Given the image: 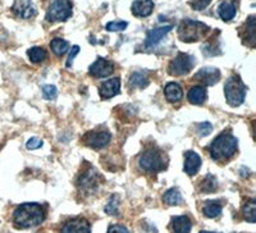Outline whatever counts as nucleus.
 Here are the masks:
<instances>
[{
	"mask_svg": "<svg viewBox=\"0 0 256 233\" xmlns=\"http://www.w3.org/2000/svg\"><path fill=\"white\" fill-rule=\"evenodd\" d=\"M45 219L44 209L35 202H26L16 209L13 220L20 228H31L41 224Z\"/></svg>",
	"mask_w": 256,
	"mask_h": 233,
	"instance_id": "f257e3e1",
	"label": "nucleus"
},
{
	"mask_svg": "<svg viewBox=\"0 0 256 233\" xmlns=\"http://www.w3.org/2000/svg\"><path fill=\"white\" fill-rule=\"evenodd\" d=\"M236 150L237 138L228 132L219 134L210 145V154L214 160L228 159L236 152Z\"/></svg>",
	"mask_w": 256,
	"mask_h": 233,
	"instance_id": "f03ea898",
	"label": "nucleus"
},
{
	"mask_svg": "<svg viewBox=\"0 0 256 233\" xmlns=\"http://www.w3.org/2000/svg\"><path fill=\"white\" fill-rule=\"evenodd\" d=\"M209 31V27L205 26L201 22H196L192 20H182V24H180L178 28V36H180V41L184 42H195L198 38L206 35Z\"/></svg>",
	"mask_w": 256,
	"mask_h": 233,
	"instance_id": "7ed1b4c3",
	"label": "nucleus"
},
{
	"mask_svg": "<svg viewBox=\"0 0 256 233\" xmlns=\"http://www.w3.org/2000/svg\"><path fill=\"white\" fill-rule=\"evenodd\" d=\"M224 95H226L228 104L232 105V106H238L244 102L246 86H244L240 77H230L227 84H226V86H224Z\"/></svg>",
	"mask_w": 256,
	"mask_h": 233,
	"instance_id": "20e7f679",
	"label": "nucleus"
},
{
	"mask_svg": "<svg viewBox=\"0 0 256 233\" xmlns=\"http://www.w3.org/2000/svg\"><path fill=\"white\" fill-rule=\"evenodd\" d=\"M138 166L142 168L144 170H148V172H160L166 169V155L162 154L156 150H148L145 152L138 159Z\"/></svg>",
	"mask_w": 256,
	"mask_h": 233,
	"instance_id": "39448f33",
	"label": "nucleus"
},
{
	"mask_svg": "<svg viewBox=\"0 0 256 233\" xmlns=\"http://www.w3.org/2000/svg\"><path fill=\"white\" fill-rule=\"evenodd\" d=\"M72 16V3L70 0H54L48 10L46 20L49 22L67 20Z\"/></svg>",
	"mask_w": 256,
	"mask_h": 233,
	"instance_id": "423d86ee",
	"label": "nucleus"
},
{
	"mask_svg": "<svg viewBox=\"0 0 256 233\" xmlns=\"http://www.w3.org/2000/svg\"><path fill=\"white\" fill-rule=\"evenodd\" d=\"M195 64V59L192 58L188 54H184V52H180L169 64V73L173 74V76H184L187 73H190V70L194 68Z\"/></svg>",
	"mask_w": 256,
	"mask_h": 233,
	"instance_id": "0eeeda50",
	"label": "nucleus"
},
{
	"mask_svg": "<svg viewBox=\"0 0 256 233\" xmlns=\"http://www.w3.org/2000/svg\"><path fill=\"white\" fill-rule=\"evenodd\" d=\"M84 144L92 149H102L106 146L110 141V134L109 132H90L84 136Z\"/></svg>",
	"mask_w": 256,
	"mask_h": 233,
	"instance_id": "6e6552de",
	"label": "nucleus"
},
{
	"mask_svg": "<svg viewBox=\"0 0 256 233\" xmlns=\"http://www.w3.org/2000/svg\"><path fill=\"white\" fill-rule=\"evenodd\" d=\"M113 70H114L113 63L108 62L106 59L99 58L95 63H92V64L90 66L88 72H90V74H92L94 77L100 78V77L110 76L112 73H113Z\"/></svg>",
	"mask_w": 256,
	"mask_h": 233,
	"instance_id": "1a4fd4ad",
	"label": "nucleus"
},
{
	"mask_svg": "<svg viewBox=\"0 0 256 233\" xmlns=\"http://www.w3.org/2000/svg\"><path fill=\"white\" fill-rule=\"evenodd\" d=\"M12 9L18 17L24 18V20L36 14V9L32 0H16Z\"/></svg>",
	"mask_w": 256,
	"mask_h": 233,
	"instance_id": "9d476101",
	"label": "nucleus"
},
{
	"mask_svg": "<svg viewBox=\"0 0 256 233\" xmlns=\"http://www.w3.org/2000/svg\"><path fill=\"white\" fill-rule=\"evenodd\" d=\"M196 78L202 82L205 86H212L220 80V72L212 67L202 68L196 73Z\"/></svg>",
	"mask_w": 256,
	"mask_h": 233,
	"instance_id": "9b49d317",
	"label": "nucleus"
},
{
	"mask_svg": "<svg viewBox=\"0 0 256 233\" xmlns=\"http://www.w3.org/2000/svg\"><path fill=\"white\" fill-rule=\"evenodd\" d=\"M90 224L88 220L78 218L67 222L62 228V233H90Z\"/></svg>",
	"mask_w": 256,
	"mask_h": 233,
	"instance_id": "f8f14e48",
	"label": "nucleus"
},
{
	"mask_svg": "<svg viewBox=\"0 0 256 233\" xmlns=\"http://www.w3.org/2000/svg\"><path fill=\"white\" fill-rule=\"evenodd\" d=\"M120 78H112L108 81L102 82L100 86V96L102 99H110L116 96V94H120Z\"/></svg>",
	"mask_w": 256,
	"mask_h": 233,
	"instance_id": "ddd939ff",
	"label": "nucleus"
},
{
	"mask_svg": "<svg viewBox=\"0 0 256 233\" xmlns=\"http://www.w3.org/2000/svg\"><path fill=\"white\" fill-rule=\"evenodd\" d=\"M201 166V158L194 152H187L184 154V172L188 176H195Z\"/></svg>",
	"mask_w": 256,
	"mask_h": 233,
	"instance_id": "4468645a",
	"label": "nucleus"
},
{
	"mask_svg": "<svg viewBox=\"0 0 256 233\" xmlns=\"http://www.w3.org/2000/svg\"><path fill=\"white\" fill-rule=\"evenodd\" d=\"M173 27L172 26H164V27H158V28L152 30V31H148V38H146L145 41V46L146 48H152L159 42L164 36L166 35L168 32L172 31Z\"/></svg>",
	"mask_w": 256,
	"mask_h": 233,
	"instance_id": "2eb2a0df",
	"label": "nucleus"
},
{
	"mask_svg": "<svg viewBox=\"0 0 256 233\" xmlns=\"http://www.w3.org/2000/svg\"><path fill=\"white\" fill-rule=\"evenodd\" d=\"M154 3L152 0H134L132 4V13L137 17H148L152 13Z\"/></svg>",
	"mask_w": 256,
	"mask_h": 233,
	"instance_id": "dca6fc26",
	"label": "nucleus"
},
{
	"mask_svg": "<svg viewBox=\"0 0 256 233\" xmlns=\"http://www.w3.org/2000/svg\"><path fill=\"white\" fill-rule=\"evenodd\" d=\"M237 12V4L236 2H232V0H224L223 3L219 6L218 8V14L224 22H228V20H232Z\"/></svg>",
	"mask_w": 256,
	"mask_h": 233,
	"instance_id": "f3484780",
	"label": "nucleus"
},
{
	"mask_svg": "<svg viewBox=\"0 0 256 233\" xmlns=\"http://www.w3.org/2000/svg\"><path fill=\"white\" fill-rule=\"evenodd\" d=\"M191 227L192 224L188 216H180L172 218V223H170L172 233H190L191 232Z\"/></svg>",
	"mask_w": 256,
	"mask_h": 233,
	"instance_id": "a211bd4d",
	"label": "nucleus"
},
{
	"mask_svg": "<svg viewBox=\"0 0 256 233\" xmlns=\"http://www.w3.org/2000/svg\"><path fill=\"white\" fill-rule=\"evenodd\" d=\"M164 94H166V98L168 102H177L182 99L184 96V92H182V88L176 82H170L164 88Z\"/></svg>",
	"mask_w": 256,
	"mask_h": 233,
	"instance_id": "6ab92c4d",
	"label": "nucleus"
},
{
	"mask_svg": "<svg viewBox=\"0 0 256 233\" xmlns=\"http://www.w3.org/2000/svg\"><path fill=\"white\" fill-rule=\"evenodd\" d=\"M80 187L84 190H88L91 191L92 188H96L98 186V174L94 169H90L84 173L81 178H80Z\"/></svg>",
	"mask_w": 256,
	"mask_h": 233,
	"instance_id": "aec40b11",
	"label": "nucleus"
},
{
	"mask_svg": "<svg viewBox=\"0 0 256 233\" xmlns=\"http://www.w3.org/2000/svg\"><path fill=\"white\" fill-rule=\"evenodd\" d=\"M187 98H188V102L191 104L200 105L206 99V90H205V88H201V86H194L192 88H190Z\"/></svg>",
	"mask_w": 256,
	"mask_h": 233,
	"instance_id": "412c9836",
	"label": "nucleus"
},
{
	"mask_svg": "<svg viewBox=\"0 0 256 233\" xmlns=\"http://www.w3.org/2000/svg\"><path fill=\"white\" fill-rule=\"evenodd\" d=\"M163 200L168 205H180L182 202V195L178 188H170L164 194Z\"/></svg>",
	"mask_w": 256,
	"mask_h": 233,
	"instance_id": "4be33fe9",
	"label": "nucleus"
},
{
	"mask_svg": "<svg viewBox=\"0 0 256 233\" xmlns=\"http://www.w3.org/2000/svg\"><path fill=\"white\" fill-rule=\"evenodd\" d=\"M216 187H218V182H216V177L212 174H208L206 177L202 180V182H201L200 184L201 192L205 194L214 192V191H216Z\"/></svg>",
	"mask_w": 256,
	"mask_h": 233,
	"instance_id": "5701e85b",
	"label": "nucleus"
},
{
	"mask_svg": "<svg viewBox=\"0 0 256 233\" xmlns=\"http://www.w3.org/2000/svg\"><path fill=\"white\" fill-rule=\"evenodd\" d=\"M130 84L134 86V88H144L148 84V78L142 72H134L132 73V76L130 77Z\"/></svg>",
	"mask_w": 256,
	"mask_h": 233,
	"instance_id": "b1692460",
	"label": "nucleus"
},
{
	"mask_svg": "<svg viewBox=\"0 0 256 233\" xmlns=\"http://www.w3.org/2000/svg\"><path fill=\"white\" fill-rule=\"evenodd\" d=\"M50 48H52V50L54 52L56 56H63L64 52H67L70 45H68V42L66 40H62V38H54V40L50 42Z\"/></svg>",
	"mask_w": 256,
	"mask_h": 233,
	"instance_id": "393cba45",
	"label": "nucleus"
},
{
	"mask_svg": "<svg viewBox=\"0 0 256 233\" xmlns=\"http://www.w3.org/2000/svg\"><path fill=\"white\" fill-rule=\"evenodd\" d=\"M204 214L208 216V218H216V216H220L222 213V206L218 202H214V201H209L206 202L204 206Z\"/></svg>",
	"mask_w": 256,
	"mask_h": 233,
	"instance_id": "a878e982",
	"label": "nucleus"
},
{
	"mask_svg": "<svg viewBox=\"0 0 256 233\" xmlns=\"http://www.w3.org/2000/svg\"><path fill=\"white\" fill-rule=\"evenodd\" d=\"M27 54H28V58L32 63H40L46 58V52L41 48H31Z\"/></svg>",
	"mask_w": 256,
	"mask_h": 233,
	"instance_id": "bb28decb",
	"label": "nucleus"
},
{
	"mask_svg": "<svg viewBox=\"0 0 256 233\" xmlns=\"http://www.w3.org/2000/svg\"><path fill=\"white\" fill-rule=\"evenodd\" d=\"M255 209H256V204H255V200L251 198L248 200V202L244 205V218L246 220H248L250 223H255Z\"/></svg>",
	"mask_w": 256,
	"mask_h": 233,
	"instance_id": "cd10ccee",
	"label": "nucleus"
},
{
	"mask_svg": "<svg viewBox=\"0 0 256 233\" xmlns=\"http://www.w3.org/2000/svg\"><path fill=\"white\" fill-rule=\"evenodd\" d=\"M118 204H120V200L116 198V196L112 198L105 206V213L109 214V216H116L118 214Z\"/></svg>",
	"mask_w": 256,
	"mask_h": 233,
	"instance_id": "c85d7f7f",
	"label": "nucleus"
},
{
	"mask_svg": "<svg viewBox=\"0 0 256 233\" xmlns=\"http://www.w3.org/2000/svg\"><path fill=\"white\" fill-rule=\"evenodd\" d=\"M42 94L46 100H54L56 96V88L52 84H45L42 88Z\"/></svg>",
	"mask_w": 256,
	"mask_h": 233,
	"instance_id": "c756f323",
	"label": "nucleus"
},
{
	"mask_svg": "<svg viewBox=\"0 0 256 233\" xmlns=\"http://www.w3.org/2000/svg\"><path fill=\"white\" fill-rule=\"evenodd\" d=\"M127 22H109L106 24V30L110 32H116V31H123L127 28Z\"/></svg>",
	"mask_w": 256,
	"mask_h": 233,
	"instance_id": "7c9ffc66",
	"label": "nucleus"
},
{
	"mask_svg": "<svg viewBox=\"0 0 256 233\" xmlns=\"http://www.w3.org/2000/svg\"><path fill=\"white\" fill-rule=\"evenodd\" d=\"M212 126L210 123H200L198 126V132L201 137L208 136L209 134H212Z\"/></svg>",
	"mask_w": 256,
	"mask_h": 233,
	"instance_id": "2f4dec72",
	"label": "nucleus"
},
{
	"mask_svg": "<svg viewBox=\"0 0 256 233\" xmlns=\"http://www.w3.org/2000/svg\"><path fill=\"white\" fill-rule=\"evenodd\" d=\"M42 140L41 138H38V137H31L28 141H27V149L28 150H36L38 149V148H41L42 146Z\"/></svg>",
	"mask_w": 256,
	"mask_h": 233,
	"instance_id": "473e14b6",
	"label": "nucleus"
},
{
	"mask_svg": "<svg viewBox=\"0 0 256 233\" xmlns=\"http://www.w3.org/2000/svg\"><path fill=\"white\" fill-rule=\"evenodd\" d=\"M210 2H212V0H192L191 6L195 9V10H202V9H205L209 6Z\"/></svg>",
	"mask_w": 256,
	"mask_h": 233,
	"instance_id": "72a5a7b5",
	"label": "nucleus"
},
{
	"mask_svg": "<svg viewBox=\"0 0 256 233\" xmlns=\"http://www.w3.org/2000/svg\"><path fill=\"white\" fill-rule=\"evenodd\" d=\"M78 52H80V46H73L72 48V50H70V56H68V59H67V67H72V63H73V59L76 58V56L77 54H78Z\"/></svg>",
	"mask_w": 256,
	"mask_h": 233,
	"instance_id": "f704fd0d",
	"label": "nucleus"
},
{
	"mask_svg": "<svg viewBox=\"0 0 256 233\" xmlns=\"http://www.w3.org/2000/svg\"><path fill=\"white\" fill-rule=\"evenodd\" d=\"M108 233H128V230L126 227H123V226L114 224L109 227Z\"/></svg>",
	"mask_w": 256,
	"mask_h": 233,
	"instance_id": "c9c22d12",
	"label": "nucleus"
},
{
	"mask_svg": "<svg viewBox=\"0 0 256 233\" xmlns=\"http://www.w3.org/2000/svg\"><path fill=\"white\" fill-rule=\"evenodd\" d=\"M200 233H212V232H208V230H202V232H200Z\"/></svg>",
	"mask_w": 256,
	"mask_h": 233,
	"instance_id": "e433bc0d",
	"label": "nucleus"
}]
</instances>
